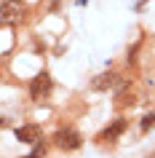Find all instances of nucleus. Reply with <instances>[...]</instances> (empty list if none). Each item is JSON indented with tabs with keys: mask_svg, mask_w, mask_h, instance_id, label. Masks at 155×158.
Segmentation results:
<instances>
[{
	"mask_svg": "<svg viewBox=\"0 0 155 158\" xmlns=\"http://www.w3.org/2000/svg\"><path fill=\"white\" fill-rule=\"evenodd\" d=\"M54 145H56L59 150H64V153H72V150H78L83 145V137L78 129H72V126H62V129H56V134H54Z\"/></svg>",
	"mask_w": 155,
	"mask_h": 158,
	"instance_id": "2",
	"label": "nucleus"
},
{
	"mask_svg": "<svg viewBox=\"0 0 155 158\" xmlns=\"http://www.w3.org/2000/svg\"><path fill=\"white\" fill-rule=\"evenodd\" d=\"M153 126H155V113H147V115L142 118L139 129H142V131H147V129H153Z\"/></svg>",
	"mask_w": 155,
	"mask_h": 158,
	"instance_id": "8",
	"label": "nucleus"
},
{
	"mask_svg": "<svg viewBox=\"0 0 155 158\" xmlns=\"http://www.w3.org/2000/svg\"><path fill=\"white\" fill-rule=\"evenodd\" d=\"M126 126H128V121H126V118H115V123H112V126H107L104 131L96 137V142H115L123 131H126Z\"/></svg>",
	"mask_w": 155,
	"mask_h": 158,
	"instance_id": "6",
	"label": "nucleus"
},
{
	"mask_svg": "<svg viewBox=\"0 0 155 158\" xmlns=\"http://www.w3.org/2000/svg\"><path fill=\"white\" fill-rule=\"evenodd\" d=\"M6 126H8V121H6V118H0V129H6Z\"/></svg>",
	"mask_w": 155,
	"mask_h": 158,
	"instance_id": "9",
	"label": "nucleus"
},
{
	"mask_svg": "<svg viewBox=\"0 0 155 158\" xmlns=\"http://www.w3.org/2000/svg\"><path fill=\"white\" fill-rule=\"evenodd\" d=\"M16 139L22 145H38V142H43V129L38 123H24L16 129Z\"/></svg>",
	"mask_w": 155,
	"mask_h": 158,
	"instance_id": "4",
	"label": "nucleus"
},
{
	"mask_svg": "<svg viewBox=\"0 0 155 158\" xmlns=\"http://www.w3.org/2000/svg\"><path fill=\"white\" fill-rule=\"evenodd\" d=\"M118 83H120V75L112 73V70L96 75V78H91V89H94V91H107V89H115Z\"/></svg>",
	"mask_w": 155,
	"mask_h": 158,
	"instance_id": "5",
	"label": "nucleus"
},
{
	"mask_svg": "<svg viewBox=\"0 0 155 158\" xmlns=\"http://www.w3.org/2000/svg\"><path fill=\"white\" fill-rule=\"evenodd\" d=\"M27 16L24 0H3L0 3V27H14Z\"/></svg>",
	"mask_w": 155,
	"mask_h": 158,
	"instance_id": "1",
	"label": "nucleus"
},
{
	"mask_svg": "<svg viewBox=\"0 0 155 158\" xmlns=\"http://www.w3.org/2000/svg\"><path fill=\"white\" fill-rule=\"evenodd\" d=\"M51 89H54V81H51V75L46 73V70L38 73L32 81H30V97H32L35 102H43L51 94Z\"/></svg>",
	"mask_w": 155,
	"mask_h": 158,
	"instance_id": "3",
	"label": "nucleus"
},
{
	"mask_svg": "<svg viewBox=\"0 0 155 158\" xmlns=\"http://www.w3.org/2000/svg\"><path fill=\"white\" fill-rule=\"evenodd\" d=\"M46 153H48V145H46V139H43V142H38V145H35V150L30 153V158H43Z\"/></svg>",
	"mask_w": 155,
	"mask_h": 158,
	"instance_id": "7",
	"label": "nucleus"
}]
</instances>
